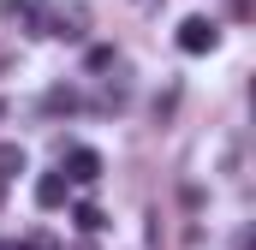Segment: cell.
<instances>
[{
    "instance_id": "7",
    "label": "cell",
    "mask_w": 256,
    "mask_h": 250,
    "mask_svg": "<svg viewBox=\"0 0 256 250\" xmlns=\"http://www.w3.org/2000/svg\"><path fill=\"white\" fill-rule=\"evenodd\" d=\"M24 173V149L18 143H0V179H18Z\"/></svg>"
},
{
    "instance_id": "9",
    "label": "cell",
    "mask_w": 256,
    "mask_h": 250,
    "mask_svg": "<svg viewBox=\"0 0 256 250\" xmlns=\"http://www.w3.org/2000/svg\"><path fill=\"white\" fill-rule=\"evenodd\" d=\"M48 108H54V114H60V108L72 114V108H78V96H72V90H54V96H48Z\"/></svg>"
},
{
    "instance_id": "3",
    "label": "cell",
    "mask_w": 256,
    "mask_h": 250,
    "mask_svg": "<svg viewBox=\"0 0 256 250\" xmlns=\"http://www.w3.org/2000/svg\"><path fill=\"white\" fill-rule=\"evenodd\" d=\"M66 179H72V185H96V179H102V155H96V149H72V155H66Z\"/></svg>"
},
{
    "instance_id": "6",
    "label": "cell",
    "mask_w": 256,
    "mask_h": 250,
    "mask_svg": "<svg viewBox=\"0 0 256 250\" xmlns=\"http://www.w3.org/2000/svg\"><path fill=\"white\" fill-rule=\"evenodd\" d=\"M72 220H78L84 232H102V226H108V214H102L96 202H78V208H72Z\"/></svg>"
},
{
    "instance_id": "1",
    "label": "cell",
    "mask_w": 256,
    "mask_h": 250,
    "mask_svg": "<svg viewBox=\"0 0 256 250\" xmlns=\"http://www.w3.org/2000/svg\"><path fill=\"white\" fill-rule=\"evenodd\" d=\"M36 30L54 36V42H84V36H90V12H84V6H42Z\"/></svg>"
},
{
    "instance_id": "10",
    "label": "cell",
    "mask_w": 256,
    "mask_h": 250,
    "mask_svg": "<svg viewBox=\"0 0 256 250\" xmlns=\"http://www.w3.org/2000/svg\"><path fill=\"white\" fill-rule=\"evenodd\" d=\"M0 250H18V244H0Z\"/></svg>"
},
{
    "instance_id": "11",
    "label": "cell",
    "mask_w": 256,
    "mask_h": 250,
    "mask_svg": "<svg viewBox=\"0 0 256 250\" xmlns=\"http://www.w3.org/2000/svg\"><path fill=\"white\" fill-rule=\"evenodd\" d=\"M0 114H6V108H0Z\"/></svg>"
},
{
    "instance_id": "2",
    "label": "cell",
    "mask_w": 256,
    "mask_h": 250,
    "mask_svg": "<svg viewBox=\"0 0 256 250\" xmlns=\"http://www.w3.org/2000/svg\"><path fill=\"white\" fill-rule=\"evenodd\" d=\"M214 42H220V30H214L208 18H185V24H179V48H185V54H214Z\"/></svg>"
},
{
    "instance_id": "4",
    "label": "cell",
    "mask_w": 256,
    "mask_h": 250,
    "mask_svg": "<svg viewBox=\"0 0 256 250\" xmlns=\"http://www.w3.org/2000/svg\"><path fill=\"white\" fill-rule=\"evenodd\" d=\"M66 190H72V179H66V173H42V179H36V202H42V208H60Z\"/></svg>"
},
{
    "instance_id": "5",
    "label": "cell",
    "mask_w": 256,
    "mask_h": 250,
    "mask_svg": "<svg viewBox=\"0 0 256 250\" xmlns=\"http://www.w3.org/2000/svg\"><path fill=\"white\" fill-rule=\"evenodd\" d=\"M0 12H6V18H18V24H30V30H36V18H42V0H0Z\"/></svg>"
},
{
    "instance_id": "8",
    "label": "cell",
    "mask_w": 256,
    "mask_h": 250,
    "mask_svg": "<svg viewBox=\"0 0 256 250\" xmlns=\"http://www.w3.org/2000/svg\"><path fill=\"white\" fill-rule=\"evenodd\" d=\"M18 250H60V244H54V232H30Z\"/></svg>"
}]
</instances>
